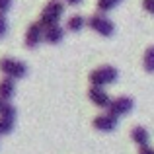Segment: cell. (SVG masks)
I'll return each mask as SVG.
<instances>
[{
    "label": "cell",
    "instance_id": "6da1fadb",
    "mask_svg": "<svg viewBox=\"0 0 154 154\" xmlns=\"http://www.w3.org/2000/svg\"><path fill=\"white\" fill-rule=\"evenodd\" d=\"M63 14H64L63 2H59V0H51V2H47V6L43 8L41 18H39V23H41L43 27L59 26V22H60V18H63Z\"/></svg>",
    "mask_w": 154,
    "mask_h": 154
},
{
    "label": "cell",
    "instance_id": "7a4b0ae2",
    "mask_svg": "<svg viewBox=\"0 0 154 154\" xmlns=\"http://www.w3.org/2000/svg\"><path fill=\"white\" fill-rule=\"evenodd\" d=\"M88 78H90L92 86L102 88V86H107V84H113V82H115V80L119 78V72H117L115 66L105 64V66H100V68H96V70H92Z\"/></svg>",
    "mask_w": 154,
    "mask_h": 154
},
{
    "label": "cell",
    "instance_id": "3957f363",
    "mask_svg": "<svg viewBox=\"0 0 154 154\" xmlns=\"http://www.w3.org/2000/svg\"><path fill=\"white\" fill-rule=\"evenodd\" d=\"M0 70L6 74V78H12V80L23 78V76L27 74L26 63H22V60H16V59H10V57H4V59L0 60Z\"/></svg>",
    "mask_w": 154,
    "mask_h": 154
},
{
    "label": "cell",
    "instance_id": "277c9868",
    "mask_svg": "<svg viewBox=\"0 0 154 154\" xmlns=\"http://www.w3.org/2000/svg\"><path fill=\"white\" fill-rule=\"evenodd\" d=\"M88 26H90L96 33H100L102 37H109V35H113V23H111V20L105 18L103 14L90 16V18H88Z\"/></svg>",
    "mask_w": 154,
    "mask_h": 154
},
{
    "label": "cell",
    "instance_id": "5b68a950",
    "mask_svg": "<svg viewBox=\"0 0 154 154\" xmlns=\"http://www.w3.org/2000/svg\"><path fill=\"white\" fill-rule=\"evenodd\" d=\"M14 125H16V107L6 102L4 107L0 109V135L12 133Z\"/></svg>",
    "mask_w": 154,
    "mask_h": 154
},
{
    "label": "cell",
    "instance_id": "8992f818",
    "mask_svg": "<svg viewBox=\"0 0 154 154\" xmlns=\"http://www.w3.org/2000/svg\"><path fill=\"white\" fill-rule=\"evenodd\" d=\"M133 105H135L133 98H129V96H119V98H115V100L111 102V105H109V109H107V113H111L113 117H117V119H119L121 115H125V113L131 111Z\"/></svg>",
    "mask_w": 154,
    "mask_h": 154
},
{
    "label": "cell",
    "instance_id": "52a82bcc",
    "mask_svg": "<svg viewBox=\"0 0 154 154\" xmlns=\"http://www.w3.org/2000/svg\"><path fill=\"white\" fill-rule=\"evenodd\" d=\"M43 33H45V27L39 22H33L26 31V47L27 49H35L39 43L43 41Z\"/></svg>",
    "mask_w": 154,
    "mask_h": 154
},
{
    "label": "cell",
    "instance_id": "ba28073f",
    "mask_svg": "<svg viewBox=\"0 0 154 154\" xmlns=\"http://www.w3.org/2000/svg\"><path fill=\"white\" fill-rule=\"evenodd\" d=\"M88 98H90V102L100 109H109V105L113 102L107 92H105L103 88H98V86H92L90 90H88Z\"/></svg>",
    "mask_w": 154,
    "mask_h": 154
},
{
    "label": "cell",
    "instance_id": "9c48e42d",
    "mask_svg": "<svg viewBox=\"0 0 154 154\" xmlns=\"http://www.w3.org/2000/svg\"><path fill=\"white\" fill-rule=\"evenodd\" d=\"M92 125H94V129H98L102 133H111L117 127V117H113L111 113H100V115L94 117Z\"/></svg>",
    "mask_w": 154,
    "mask_h": 154
},
{
    "label": "cell",
    "instance_id": "30bf717a",
    "mask_svg": "<svg viewBox=\"0 0 154 154\" xmlns=\"http://www.w3.org/2000/svg\"><path fill=\"white\" fill-rule=\"evenodd\" d=\"M64 39V29L60 26H51L45 27V33H43V41L49 43V45H59Z\"/></svg>",
    "mask_w": 154,
    "mask_h": 154
},
{
    "label": "cell",
    "instance_id": "8fae6325",
    "mask_svg": "<svg viewBox=\"0 0 154 154\" xmlns=\"http://www.w3.org/2000/svg\"><path fill=\"white\" fill-rule=\"evenodd\" d=\"M16 94V82L12 78H4L0 80V100L2 102H10Z\"/></svg>",
    "mask_w": 154,
    "mask_h": 154
},
{
    "label": "cell",
    "instance_id": "7c38bea8",
    "mask_svg": "<svg viewBox=\"0 0 154 154\" xmlns=\"http://www.w3.org/2000/svg\"><path fill=\"white\" fill-rule=\"evenodd\" d=\"M131 139L135 140V143L139 144V148H140V146H148V140H150V135H148V131H146L144 127L137 125V127L131 131Z\"/></svg>",
    "mask_w": 154,
    "mask_h": 154
},
{
    "label": "cell",
    "instance_id": "4fadbf2b",
    "mask_svg": "<svg viewBox=\"0 0 154 154\" xmlns=\"http://www.w3.org/2000/svg\"><path fill=\"white\" fill-rule=\"evenodd\" d=\"M84 26H88V22H86V20H84L80 14L70 16V18H68V22H66V27H68L70 31H80Z\"/></svg>",
    "mask_w": 154,
    "mask_h": 154
},
{
    "label": "cell",
    "instance_id": "5bb4252c",
    "mask_svg": "<svg viewBox=\"0 0 154 154\" xmlns=\"http://www.w3.org/2000/svg\"><path fill=\"white\" fill-rule=\"evenodd\" d=\"M143 66L146 72H154V45L148 47L144 51V57H143Z\"/></svg>",
    "mask_w": 154,
    "mask_h": 154
},
{
    "label": "cell",
    "instance_id": "9a60e30c",
    "mask_svg": "<svg viewBox=\"0 0 154 154\" xmlns=\"http://www.w3.org/2000/svg\"><path fill=\"white\" fill-rule=\"evenodd\" d=\"M119 2H121V0H98V10H100V14H105V12L113 10V8H115Z\"/></svg>",
    "mask_w": 154,
    "mask_h": 154
},
{
    "label": "cell",
    "instance_id": "2e32d148",
    "mask_svg": "<svg viewBox=\"0 0 154 154\" xmlns=\"http://www.w3.org/2000/svg\"><path fill=\"white\" fill-rule=\"evenodd\" d=\"M8 33V22H6V16L0 14V39Z\"/></svg>",
    "mask_w": 154,
    "mask_h": 154
},
{
    "label": "cell",
    "instance_id": "e0dca14e",
    "mask_svg": "<svg viewBox=\"0 0 154 154\" xmlns=\"http://www.w3.org/2000/svg\"><path fill=\"white\" fill-rule=\"evenodd\" d=\"M12 8V0H0V14H6Z\"/></svg>",
    "mask_w": 154,
    "mask_h": 154
},
{
    "label": "cell",
    "instance_id": "ac0fdd59",
    "mask_svg": "<svg viewBox=\"0 0 154 154\" xmlns=\"http://www.w3.org/2000/svg\"><path fill=\"white\" fill-rule=\"evenodd\" d=\"M143 8L148 14H154V0H143Z\"/></svg>",
    "mask_w": 154,
    "mask_h": 154
},
{
    "label": "cell",
    "instance_id": "d6986e66",
    "mask_svg": "<svg viewBox=\"0 0 154 154\" xmlns=\"http://www.w3.org/2000/svg\"><path fill=\"white\" fill-rule=\"evenodd\" d=\"M139 154H154V148H150V146H140L139 148Z\"/></svg>",
    "mask_w": 154,
    "mask_h": 154
},
{
    "label": "cell",
    "instance_id": "ffe728a7",
    "mask_svg": "<svg viewBox=\"0 0 154 154\" xmlns=\"http://www.w3.org/2000/svg\"><path fill=\"white\" fill-rule=\"evenodd\" d=\"M80 2H82V0H66V4H70V6H78Z\"/></svg>",
    "mask_w": 154,
    "mask_h": 154
},
{
    "label": "cell",
    "instance_id": "44dd1931",
    "mask_svg": "<svg viewBox=\"0 0 154 154\" xmlns=\"http://www.w3.org/2000/svg\"><path fill=\"white\" fill-rule=\"evenodd\" d=\"M4 103H6V102H2V100H0V109H2V107H4Z\"/></svg>",
    "mask_w": 154,
    "mask_h": 154
}]
</instances>
